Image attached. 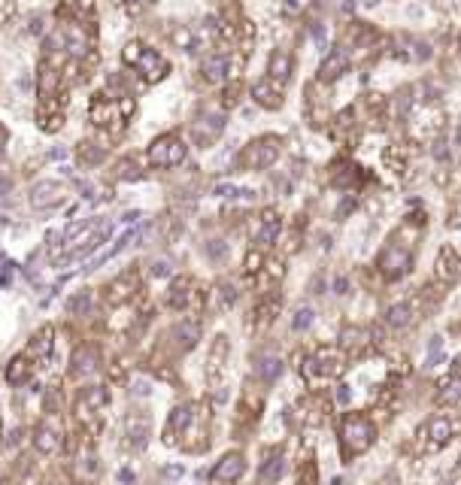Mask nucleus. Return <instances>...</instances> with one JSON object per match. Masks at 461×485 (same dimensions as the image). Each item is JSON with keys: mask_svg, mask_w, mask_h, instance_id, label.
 Masks as SVG:
<instances>
[{"mask_svg": "<svg viewBox=\"0 0 461 485\" xmlns=\"http://www.w3.org/2000/svg\"><path fill=\"white\" fill-rule=\"evenodd\" d=\"M283 473H286V455L279 452V449H271V452L264 455L261 470H258V479H261V485H276Z\"/></svg>", "mask_w": 461, "mask_h": 485, "instance_id": "obj_25", "label": "nucleus"}, {"mask_svg": "<svg viewBox=\"0 0 461 485\" xmlns=\"http://www.w3.org/2000/svg\"><path fill=\"white\" fill-rule=\"evenodd\" d=\"M97 370V352L92 346H80L73 355V376H92Z\"/></svg>", "mask_w": 461, "mask_h": 485, "instance_id": "obj_29", "label": "nucleus"}, {"mask_svg": "<svg viewBox=\"0 0 461 485\" xmlns=\"http://www.w3.org/2000/svg\"><path fill=\"white\" fill-rule=\"evenodd\" d=\"M346 370V352L340 346H319L313 355L303 358L300 374L307 376V382H325V379H337L343 376Z\"/></svg>", "mask_w": 461, "mask_h": 485, "instance_id": "obj_2", "label": "nucleus"}, {"mask_svg": "<svg viewBox=\"0 0 461 485\" xmlns=\"http://www.w3.org/2000/svg\"><path fill=\"white\" fill-rule=\"evenodd\" d=\"M224 131V116L222 112H207V116H197L191 121V140H195L200 149H207L212 146Z\"/></svg>", "mask_w": 461, "mask_h": 485, "instance_id": "obj_9", "label": "nucleus"}, {"mask_svg": "<svg viewBox=\"0 0 461 485\" xmlns=\"http://www.w3.org/2000/svg\"><path fill=\"white\" fill-rule=\"evenodd\" d=\"M140 285V276H137V270H125L119 279H112L109 282V300L112 303H125L131 295H134V288Z\"/></svg>", "mask_w": 461, "mask_h": 485, "instance_id": "obj_27", "label": "nucleus"}, {"mask_svg": "<svg viewBox=\"0 0 461 485\" xmlns=\"http://www.w3.org/2000/svg\"><path fill=\"white\" fill-rule=\"evenodd\" d=\"M337 403H349V388H346V386L337 388Z\"/></svg>", "mask_w": 461, "mask_h": 485, "instance_id": "obj_46", "label": "nucleus"}, {"mask_svg": "<svg viewBox=\"0 0 461 485\" xmlns=\"http://www.w3.org/2000/svg\"><path fill=\"white\" fill-rule=\"evenodd\" d=\"M116 109H119V104H112L109 97H104V94H97L94 100H92V107H88V119L94 121L97 128H104V125H109V121H125L121 116H116Z\"/></svg>", "mask_w": 461, "mask_h": 485, "instance_id": "obj_23", "label": "nucleus"}, {"mask_svg": "<svg viewBox=\"0 0 461 485\" xmlns=\"http://www.w3.org/2000/svg\"><path fill=\"white\" fill-rule=\"evenodd\" d=\"M61 40H64V46L70 49V55H76V58H82V55L88 52V37H85V28H80V25L64 28Z\"/></svg>", "mask_w": 461, "mask_h": 485, "instance_id": "obj_33", "label": "nucleus"}, {"mask_svg": "<svg viewBox=\"0 0 461 485\" xmlns=\"http://www.w3.org/2000/svg\"><path fill=\"white\" fill-rule=\"evenodd\" d=\"M128 443L134 449H143L149 443V419L146 415H131L128 419Z\"/></svg>", "mask_w": 461, "mask_h": 485, "instance_id": "obj_34", "label": "nucleus"}, {"mask_svg": "<svg viewBox=\"0 0 461 485\" xmlns=\"http://www.w3.org/2000/svg\"><path fill=\"white\" fill-rule=\"evenodd\" d=\"M291 67H295L291 55L286 49H276L271 55V61H267V79H273L276 85H286L288 79H291Z\"/></svg>", "mask_w": 461, "mask_h": 485, "instance_id": "obj_26", "label": "nucleus"}, {"mask_svg": "<svg viewBox=\"0 0 461 485\" xmlns=\"http://www.w3.org/2000/svg\"><path fill=\"white\" fill-rule=\"evenodd\" d=\"M376 440V425L370 422V415L364 413H346L340 422V455L343 461H352L358 455H364Z\"/></svg>", "mask_w": 461, "mask_h": 485, "instance_id": "obj_1", "label": "nucleus"}, {"mask_svg": "<svg viewBox=\"0 0 461 485\" xmlns=\"http://www.w3.org/2000/svg\"><path fill=\"white\" fill-rule=\"evenodd\" d=\"M279 137H258L252 140L246 149L240 152V167H246V170H267L276 158H279Z\"/></svg>", "mask_w": 461, "mask_h": 485, "instance_id": "obj_6", "label": "nucleus"}, {"mask_svg": "<svg viewBox=\"0 0 461 485\" xmlns=\"http://www.w3.org/2000/svg\"><path fill=\"white\" fill-rule=\"evenodd\" d=\"M434 276L440 282H446V285H452L455 279H461V255L452 249V246H443V249L437 252Z\"/></svg>", "mask_w": 461, "mask_h": 485, "instance_id": "obj_13", "label": "nucleus"}, {"mask_svg": "<svg viewBox=\"0 0 461 485\" xmlns=\"http://www.w3.org/2000/svg\"><path fill=\"white\" fill-rule=\"evenodd\" d=\"M200 70H204V79H207V82H222V79L231 76L234 61H231V55L216 52V55H210V58L200 64Z\"/></svg>", "mask_w": 461, "mask_h": 485, "instance_id": "obj_21", "label": "nucleus"}, {"mask_svg": "<svg viewBox=\"0 0 461 485\" xmlns=\"http://www.w3.org/2000/svg\"><path fill=\"white\" fill-rule=\"evenodd\" d=\"M204 252H207V255L212 258V261H219V258H224V252H228V246H224L222 240H210Z\"/></svg>", "mask_w": 461, "mask_h": 485, "instance_id": "obj_41", "label": "nucleus"}, {"mask_svg": "<svg viewBox=\"0 0 461 485\" xmlns=\"http://www.w3.org/2000/svg\"><path fill=\"white\" fill-rule=\"evenodd\" d=\"M131 391L137 394V398H149V394H152V386H149V382H146V379H137V382H134V386H131Z\"/></svg>", "mask_w": 461, "mask_h": 485, "instance_id": "obj_44", "label": "nucleus"}, {"mask_svg": "<svg viewBox=\"0 0 461 485\" xmlns=\"http://www.w3.org/2000/svg\"><path fill=\"white\" fill-rule=\"evenodd\" d=\"M313 322H316V312H313L310 307H300L295 312V319H291V331H307Z\"/></svg>", "mask_w": 461, "mask_h": 485, "instance_id": "obj_38", "label": "nucleus"}, {"mask_svg": "<svg viewBox=\"0 0 461 485\" xmlns=\"http://www.w3.org/2000/svg\"><path fill=\"white\" fill-rule=\"evenodd\" d=\"M55 331L52 328H43L40 334H33V340H31V346H28V352L37 358V361H49L52 358V349H55Z\"/></svg>", "mask_w": 461, "mask_h": 485, "instance_id": "obj_32", "label": "nucleus"}, {"mask_svg": "<svg viewBox=\"0 0 461 485\" xmlns=\"http://www.w3.org/2000/svg\"><path fill=\"white\" fill-rule=\"evenodd\" d=\"M170 334H173L179 352H191V349L197 346V340H200V322H195V319H183L179 325H173Z\"/></svg>", "mask_w": 461, "mask_h": 485, "instance_id": "obj_22", "label": "nucleus"}, {"mask_svg": "<svg viewBox=\"0 0 461 485\" xmlns=\"http://www.w3.org/2000/svg\"><path fill=\"white\" fill-rule=\"evenodd\" d=\"M337 295H346V288H349V282H346V279H337Z\"/></svg>", "mask_w": 461, "mask_h": 485, "instance_id": "obj_47", "label": "nucleus"}, {"mask_svg": "<svg viewBox=\"0 0 461 485\" xmlns=\"http://www.w3.org/2000/svg\"><path fill=\"white\" fill-rule=\"evenodd\" d=\"M152 276H158V279L170 276V264H167V261H155L152 264Z\"/></svg>", "mask_w": 461, "mask_h": 485, "instance_id": "obj_45", "label": "nucleus"}, {"mask_svg": "<svg viewBox=\"0 0 461 485\" xmlns=\"http://www.w3.org/2000/svg\"><path fill=\"white\" fill-rule=\"evenodd\" d=\"M410 267H413V255H410V249H401V246H389V249L379 255V273L386 276L389 282L407 276Z\"/></svg>", "mask_w": 461, "mask_h": 485, "instance_id": "obj_10", "label": "nucleus"}, {"mask_svg": "<svg viewBox=\"0 0 461 485\" xmlns=\"http://www.w3.org/2000/svg\"><path fill=\"white\" fill-rule=\"evenodd\" d=\"M370 346V334L364 328H346L340 334V349L343 352H362V349Z\"/></svg>", "mask_w": 461, "mask_h": 485, "instance_id": "obj_36", "label": "nucleus"}, {"mask_svg": "<svg viewBox=\"0 0 461 485\" xmlns=\"http://www.w3.org/2000/svg\"><path fill=\"white\" fill-rule=\"evenodd\" d=\"M252 97H255L258 107L279 109V107H283V85H276L273 79H261V82L252 85Z\"/></svg>", "mask_w": 461, "mask_h": 485, "instance_id": "obj_18", "label": "nucleus"}, {"mask_svg": "<svg viewBox=\"0 0 461 485\" xmlns=\"http://www.w3.org/2000/svg\"><path fill=\"white\" fill-rule=\"evenodd\" d=\"M119 179H140L143 173H140V167H137V161H131V158H125V161L119 164Z\"/></svg>", "mask_w": 461, "mask_h": 485, "instance_id": "obj_40", "label": "nucleus"}, {"mask_svg": "<svg viewBox=\"0 0 461 485\" xmlns=\"http://www.w3.org/2000/svg\"><path fill=\"white\" fill-rule=\"evenodd\" d=\"M195 422V403H183V407H176L170 413V419H167V427H164V443H176L179 434H185V427Z\"/></svg>", "mask_w": 461, "mask_h": 485, "instance_id": "obj_16", "label": "nucleus"}, {"mask_svg": "<svg viewBox=\"0 0 461 485\" xmlns=\"http://www.w3.org/2000/svg\"><path fill=\"white\" fill-rule=\"evenodd\" d=\"M279 307H283V298L276 295V291H271V295H264L261 300H258V307H255V322L261 325H271L276 315H279Z\"/></svg>", "mask_w": 461, "mask_h": 485, "instance_id": "obj_28", "label": "nucleus"}, {"mask_svg": "<svg viewBox=\"0 0 461 485\" xmlns=\"http://www.w3.org/2000/svg\"><path fill=\"white\" fill-rule=\"evenodd\" d=\"M246 473V458H243V452H228L216 467H212V473H210V479L212 482H237L240 476Z\"/></svg>", "mask_w": 461, "mask_h": 485, "instance_id": "obj_15", "label": "nucleus"}, {"mask_svg": "<svg viewBox=\"0 0 461 485\" xmlns=\"http://www.w3.org/2000/svg\"><path fill=\"white\" fill-rule=\"evenodd\" d=\"M121 58H125V64L134 67V70H137L146 82H158V79L167 76V61L155 49L143 46V43H137V40L128 43L125 52H121Z\"/></svg>", "mask_w": 461, "mask_h": 485, "instance_id": "obj_3", "label": "nucleus"}, {"mask_svg": "<svg viewBox=\"0 0 461 485\" xmlns=\"http://www.w3.org/2000/svg\"><path fill=\"white\" fill-rule=\"evenodd\" d=\"M458 52H461V37H458Z\"/></svg>", "mask_w": 461, "mask_h": 485, "instance_id": "obj_49", "label": "nucleus"}, {"mask_svg": "<svg viewBox=\"0 0 461 485\" xmlns=\"http://www.w3.org/2000/svg\"><path fill=\"white\" fill-rule=\"evenodd\" d=\"M455 143H458V146H461V128H458V133H455Z\"/></svg>", "mask_w": 461, "mask_h": 485, "instance_id": "obj_48", "label": "nucleus"}, {"mask_svg": "<svg viewBox=\"0 0 461 485\" xmlns=\"http://www.w3.org/2000/svg\"><path fill=\"white\" fill-rule=\"evenodd\" d=\"M449 485H461V482H449Z\"/></svg>", "mask_w": 461, "mask_h": 485, "instance_id": "obj_50", "label": "nucleus"}, {"mask_svg": "<svg viewBox=\"0 0 461 485\" xmlns=\"http://www.w3.org/2000/svg\"><path fill=\"white\" fill-rule=\"evenodd\" d=\"M416 315H419L416 303L413 300H401V303H395V307L386 310V325L391 331H401V328H407V325L416 322Z\"/></svg>", "mask_w": 461, "mask_h": 485, "instance_id": "obj_24", "label": "nucleus"}, {"mask_svg": "<svg viewBox=\"0 0 461 485\" xmlns=\"http://www.w3.org/2000/svg\"><path fill=\"white\" fill-rule=\"evenodd\" d=\"M107 403H109V391L104 386H92L76 400V415H80V422H97L100 413L107 410Z\"/></svg>", "mask_w": 461, "mask_h": 485, "instance_id": "obj_8", "label": "nucleus"}, {"mask_svg": "<svg viewBox=\"0 0 461 485\" xmlns=\"http://www.w3.org/2000/svg\"><path fill=\"white\" fill-rule=\"evenodd\" d=\"M173 43L179 49H185V52H195L197 49V40H195V33H191L188 28H176L173 31Z\"/></svg>", "mask_w": 461, "mask_h": 485, "instance_id": "obj_39", "label": "nucleus"}, {"mask_svg": "<svg viewBox=\"0 0 461 485\" xmlns=\"http://www.w3.org/2000/svg\"><path fill=\"white\" fill-rule=\"evenodd\" d=\"M261 264H264V258H261V252H252L249 258H246V273L249 276H255L258 270H261Z\"/></svg>", "mask_w": 461, "mask_h": 485, "instance_id": "obj_43", "label": "nucleus"}, {"mask_svg": "<svg viewBox=\"0 0 461 485\" xmlns=\"http://www.w3.org/2000/svg\"><path fill=\"white\" fill-rule=\"evenodd\" d=\"M207 303H210V310L212 312H228L234 303H237V288L231 285V282H216V285H212V291H210V298H207Z\"/></svg>", "mask_w": 461, "mask_h": 485, "instance_id": "obj_20", "label": "nucleus"}, {"mask_svg": "<svg viewBox=\"0 0 461 485\" xmlns=\"http://www.w3.org/2000/svg\"><path fill=\"white\" fill-rule=\"evenodd\" d=\"M33 446H37V452H43V455H58L61 452V446H64V425H61L58 413H46V415H43V422L37 425V431H33Z\"/></svg>", "mask_w": 461, "mask_h": 485, "instance_id": "obj_7", "label": "nucleus"}, {"mask_svg": "<svg viewBox=\"0 0 461 485\" xmlns=\"http://www.w3.org/2000/svg\"><path fill=\"white\" fill-rule=\"evenodd\" d=\"M255 374H258V379L261 382H276L279 376H283V358H276V355H261L258 358V364H255Z\"/></svg>", "mask_w": 461, "mask_h": 485, "instance_id": "obj_31", "label": "nucleus"}, {"mask_svg": "<svg viewBox=\"0 0 461 485\" xmlns=\"http://www.w3.org/2000/svg\"><path fill=\"white\" fill-rule=\"evenodd\" d=\"M437 403L440 407H461V361H455L452 370L437 386Z\"/></svg>", "mask_w": 461, "mask_h": 485, "instance_id": "obj_12", "label": "nucleus"}, {"mask_svg": "<svg viewBox=\"0 0 461 485\" xmlns=\"http://www.w3.org/2000/svg\"><path fill=\"white\" fill-rule=\"evenodd\" d=\"M31 374H33V364H28L25 355H18V358L9 361V367H6V382L18 388V386H25V382L31 379Z\"/></svg>", "mask_w": 461, "mask_h": 485, "instance_id": "obj_35", "label": "nucleus"}, {"mask_svg": "<svg viewBox=\"0 0 461 485\" xmlns=\"http://www.w3.org/2000/svg\"><path fill=\"white\" fill-rule=\"evenodd\" d=\"M228 358H231V343H228V337H216V343L210 346V355H207V379H210V382H219V379L224 376Z\"/></svg>", "mask_w": 461, "mask_h": 485, "instance_id": "obj_14", "label": "nucleus"}, {"mask_svg": "<svg viewBox=\"0 0 461 485\" xmlns=\"http://www.w3.org/2000/svg\"><path fill=\"white\" fill-rule=\"evenodd\" d=\"M191 298H195V291H191V282L188 279H176L170 291H167V307L173 310H188Z\"/></svg>", "mask_w": 461, "mask_h": 485, "instance_id": "obj_30", "label": "nucleus"}, {"mask_svg": "<svg viewBox=\"0 0 461 485\" xmlns=\"http://www.w3.org/2000/svg\"><path fill=\"white\" fill-rule=\"evenodd\" d=\"M279 228H283V219H279L276 209H264L261 212V222H258V234H255V243L261 249H271L279 236Z\"/></svg>", "mask_w": 461, "mask_h": 485, "instance_id": "obj_17", "label": "nucleus"}, {"mask_svg": "<svg viewBox=\"0 0 461 485\" xmlns=\"http://www.w3.org/2000/svg\"><path fill=\"white\" fill-rule=\"evenodd\" d=\"M92 303H94V295L92 291H80V295H73L70 300H67V312L70 315H85L88 310H92Z\"/></svg>", "mask_w": 461, "mask_h": 485, "instance_id": "obj_37", "label": "nucleus"}, {"mask_svg": "<svg viewBox=\"0 0 461 485\" xmlns=\"http://www.w3.org/2000/svg\"><path fill=\"white\" fill-rule=\"evenodd\" d=\"M80 158H82V161H88V164H97L100 158H104V152H97V149H92V143H85L80 149Z\"/></svg>", "mask_w": 461, "mask_h": 485, "instance_id": "obj_42", "label": "nucleus"}, {"mask_svg": "<svg viewBox=\"0 0 461 485\" xmlns=\"http://www.w3.org/2000/svg\"><path fill=\"white\" fill-rule=\"evenodd\" d=\"M449 440H452V422L446 415H434L416 431V449L425 455H434L443 446H449Z\"/></svg>", "mask_w": 461, "mask_h": 485, "instance_id": "obj_4", "label": "nucleus"}, {"mask_svg": "<svg viewBox=\"0 0 461 485\" xmlns=\"http://www.w3.org/2000/svg\"><path fill=\"white\" fill-rule=\"evenodd\" d=\"M346 70H349V52L346 49H334L328 58L322 61V67H319V79L322 82H337Z\"/></svg>", "mask_w": 461, "mask_h": 485, "instance_id": "obj_19", "label": "nucleus"}, {"mask_svg": "<svg viewBox=\"0 0 461 485\" xmlns=\"http://www.w3.org/2000/svg\"><path fill=\"white\" fill-rule=\"evenodd\" d=\"M64 197H67L64 185L49 182V179H43V182H37L31 188V207L33 209H55V207L64 204Z\"/></svg>", "mask_w": 461, "mask_h": 485, "instance_id": "obj_11", "label": "nucleus"}, {"mask_svg": "<svg viewBox=\"0 0 461 485\" xmlns=\"http://www.w3.org/2000/svg\"><path fill=\"white\" fill-rule=\"evenodd\" d=\"M188 155V146L183 143V137L176 133H164L149 146V164L158 167V170H170V167H179Z\"/></svg>", "mask_w": 461, "mask_h": 485, "instance_id": "obj_5", "label": "nucleus"}]
</instances>
